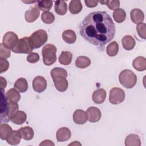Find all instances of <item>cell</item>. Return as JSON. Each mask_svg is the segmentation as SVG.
Listing matches in <instances>:
<instances>
[{
    "label": "cell",
    "mask_w": 146,
    "mask_h": 146,
    "mask_svg": "<svg viewBox=\"0 0 146 146\" xmlns=\"http://www.w3.org/2000/svg\"><path fill=\"white\" fill-rule=\"evenodd\" d=\"M115 25L106 11L88 14L79 25L80 35L87 42L98 47H103L114 37Z\"/></svg>",
    "instance_id": "6da1fadb"
},
{
    "label": "cell",
    "mask_w": 146,
    "mask_h": 146,
    "mask_svg": "<svg viewBox=\"0 0 146 146\" xmlns=\"http://www.w3.org/2000/svg\"><path fill=\"white\" fill-rule=\"evenodd\" d=\"M119 80L120 84L127 88H132L137 82L136 74L130 70H124L119 74Z\"/></svg>",
    "instance_id": "7a4b0ae2"
},
{
    "label": "cell",
    "mask_w": 146,
    "mask_h": 146,
    "mask_svg": "<svg viewBox=\"0 0 146 146\" xmlns=\"http://www.w3.org/2000/svg\"><path fill=\"white\" fill-rule=\"evenodd\" d=\"M56 47L52 44H47L42 48L43 61L45 65L51 66L56 60Z\"/></svg>",
    "instance_id": "3957f363"
},
{
    "label": "cell",
    "mask_w": 146,
    "mask_h": 146,
    "mask_svg": "<svg viewBox=\"0 0 146 146\" xmlns=\"http://www.w3.org/2000/svg\"><path fill=\"white\" fill-rule=\"evenodd\" d=\"M30 39L33 48H38L47 41L48 35L44 30L39 29L34 31L30 36Z\"/></svg>",
    "instance_id": "277c9868"
},
{
    "label": "cell",
    "mask_w": 146,
    "mask_h": 146,
    "mask_svg": "<svg viewBox=\"0 0 146 146\" xmlns=\"http://www.w3.org/2000/svg\"><path fill=\"white\" fill-rule=\"evenodd\" d=\"M33 49L30 37H24L19 40L12 51L17 54H30Z\"/></svg>",
    "instance_id": "5b68a950"
},
{
    "label": "cell",
    "mask_w": 146,
    "mask_h": 146,
    "mask_svg": "<svg viewBox=\"0 0 146 146\" xmlns=\"http://www.w3.org/2000/svg\"><path fill=\"white\" fill-rule=\"evenodd\" d=\"M125 99L124 91L120 88H112L110 92L109 101L112 104H119Z\"/></svg>",
    "instance_id": "8992f818"
},
{
    "label": "cell",
    "mask_w": 146,
    "mask_h": 146,
    "mask_svg": "<svg viewBox=\"0 0 146 146\" xmlns=\"http://www.w3.org/2000/svg\"><path fill=\"white\" fill-rule=\"evenodd\" d=\"M19 41L18 35L12 31H8L3 36L2 44L6 48L13 50Z\"/></svg>",
    "instance_id": "52a82bcc"
},
{
    "label": "cell",
    "mask_w": 146,
    "mask_h": 146,
    "mask_svg": "<svg viewBox=\"0 0 146 146\" xmlns=\"http://www.w3.org/2000/svg\"><path fill=\"white\" fill-rule=\"evenodd\" d=\"M40 15V9L37 5L31 6L25 12V18L26 22L31 23L36 21Z\"/></svg>",
    "instance_id": "ba28073f"
},
{
    "label": "cell",
    "mask_w": 146,
    "mask_h": 146,
    "mask_svg": "<svg viewBox=\"0 0 146 146\" xmlns=\"http://www.w3.org/2000/svg\"><path fill=\"white\" fill-rule=\"evenodd\" d=\"M33 87L34 90L38 93L43 92L47 87V82L42 76H37L33 79Z\"/></svg>",
    "instance_id": "9c48e42d"
},
{
    "label": "cell",
    "mask_w": 146,
    "mask_h": 146,
    "mask_svg": "<svg viewBox=\"0 0 146 146\" xmlns=\"http://www.w3.org/2000/svg\"><path fill=\"white\" fill-rule=\"evenodd\" d=\"M86 113L88 115V120L91 123H95L100 120L102 113L100 110L95 107H90L87 111Z\"/></svg>",
    "instance_id": "30bf717a"
},
{
    "label": "cell",
    "mask_w": 146,
    "mask_h": 146,
    "mask_svg": "<svg viewBox=\"0 0 146 146\" xmlns=\"http://www.w3.org/2000/svg\"><path fill=\"white\" fill-rule=\"evenodd\" d=\"M55 88L59 92H64L68 88V82L66 78L59 76L52 78Z\"/></svg>",
    "instance_id": "8fae6325"
},
{
    "label": "cell",
    "mask_w": 146,
    "mask_h": 146,
    "mask_svg": "<svg viewBox=\"0 0 146 146\" xmlns=\"http://www.w3.org/2000/svg\"><path fill=\"white\" fill-rule=\"evenodd\" d=\"M73 120L77 124H83L88 120V115L82 110H76L73 114Z\"/></svg>",
    "instance_id": "7c38bea8"
},
{
    "label": "cell",
    "mask_w": 146,
    "mask_h": 146,
    "mask_svg": "<svg viewBox=\"0 0 146 146\" xmlns=\"http://www.w3.org/2000/svg\"><path fill=\"white\" fill-rule=\"evenodd\" d=\"M71 136V131L67 127H62L58 129L56 133V137L58 141L63 142L68 140Z\"/></svg>",
    "instance_id": "4fadbf2b"
},
{
    "label": "cell",
    "mask_w": 146,
    "mask_h": 146,
    "mask_svg": "<svg viewBox=\"0 0 146 146\" xmlns=\"http://www.w3.org/2000/svg\"><path fill=\"white\" fill-rule=\"evenodd\" d=\"M131 19L135 24L142 23L144 19V14L143 11L139 9H134L130 13Z\"/></svg>",
    "instance_id": "5bb4252c"
},
{
    "label": "cell",
    "mask_w": 146,
    "mask_h": 146,
    "mask_svg": "<svg viewBox=\"0 0 146 146\" xmlns=\"http://www.w3.org/2000/svg\"><path fill=\"white\" fill-rule=\"evenodd\" d=\"M7 99L6 95L3 93V90H1V121H3L7 122L9 120L6 117V110H7Z\"/></svg>",
    "instance_id": "9a60e30c"
},
{
    "label": "cell",
    "mask_w": 146,
    "mask_h": 146,
    "mask_svg": "<svg viewBox=\"0 0 146 146\" xmlns=\"http://www.w3.org/2000/svg\"><path fill=\"white\" fill-rule=\"evenodd\" d=\"M106 91L103 88H99L92 94V100L96 104L103 103L106 98Z\"/></svg>",
    "instance_id": "2e32d148"
},
{
    "label": "cell",
    "mask_w": 146,
    "mask_h": 146,
    "mask_svg": "<svg viewBox=\"0 0 146 146\" xmlns=\"http://www.w3.org/2000/svg\"><path fill=\"white\" fill-rule=\"evenodd\" d=\"M22 136L20 132L17 130L13 131L6 139L7 143L12 145H16L19 144Z\"/></svg>",
    "instance_id": "e0dca14e"
},
{
    "label": "cell",
    "mask_w": 146,
    "mask_h": 146,
    "mask_svg": "<svg viewBox=\"0 0 146 146\" xmlns=\"http://www.w3.org/2000/svg\"><path fill=\"white\" fill-rule=\"evenodd\" d=\"M125 146H140L141 140L139 135L134 133L128 135L125 139Z\"/></svg>",
    "instance_id": "ac0fdd59"
},
{
    "label": "cell",
    "mask_w": 146,
    "mask_h": 146,
    "mask_svg": "<svg viewBox=\"0 0 146 146\" xmlns=\"http://www.w3.org/2000/svg\"><path fill=\"white\" fill-rule=\"evenodd\" d=\"M123 47L128 51L132 50L135 46V40L134 38L129 35H125L121 39Z\"/></svg>",
    "instance_id": "d6986e66"
},
{
    "label": "cell",
    "mask_w": 146,
    "mask_h": 146,
    "mask_svg": "<svg viewBox=\"0 0 146 146\" xmlns=\"http://www.w3.org/2000/svg\"><path fill=\"white\" fill-rule=\"evenodd\" d=\"M133 68L138 71H143L146 69V59L143 56L136 57L132 62Z\"/></svg>",
    "instance_id": "ffe728a7"
},
{
    "label": "cell",
    "mask_w": 146,
    "mask_h": 146,
    "mask_svg": "<svg viewBox=\"0 0 146 146\" xmlns=\"http://www.w3.org/2000/svg\"><path fill=\"white\" fill-rule=\"evenodd\" d=\"M54 10L58 15H64L67 11V5L64 1H56L55 2Z\"/></svg>",
    "instance_id": "44dd1931"
},
{
    "label": "cell",
    "mask_w": 146,
    "mask_h": 146,
    "mask_svg": "<svg viewBox=\"0 0 146 146\" xmlns=\"http://www.w3.org/2000/svg\"><path fill=\"white\" fill-rule=\"evenodd\" d=\"M19 106L16 102H9L7 103L6 110V117L9 121L10 120L11 117L18 111Z\"/></svg>",
    "instance_id": "7402d4cb"
},
{
    "label": "cell",
    "mask_w": 146,
    "mask_h": 146,
    "mask_svg": "<svg viewBox=\"0 0 146 146\" xmlns=\"http://www.w3.org/2000/svg\"><path fill=\"white\" fill-rule=\"evenodd\" d=\"M62 39L65 42L68 44H72L76 40V35L73 30H66L62 33Z\"/></svg>",
    "instance_id": "603a6c76"
},
{
    "label": "cell",
    "mask_w": 146,
    "mask_h": 146,
    "mask_svg": "<svg viewBox=\"0 0 146 146\" xmlns=\"http://www.w3.org/2000/svg\"><path fill=\"white\" fill-rule=\"evenodd\" d=\"M26 118L27 116L25 112L22 111H18L11 117L10 121L15 124L21 125L26 121Z\"/></svg>",
    "instance_id": "cb8c5ba5"
},
{
    "label": "cell",
    "mask_w": 146,
    "mask_h": 146,
    "mask_svg": "<svg viewBox=\"0 0 146 146\" xmlns=\"http://www.w3.org/2000/svg\"><path fill=\"white\" fill-rule=\"evenodd\" d=\"M5 95L7 100L9 102L17 103L21 99L19 92L15 88H10L6 92Z\"/></svg>",
    "instance_id": "d4e9b609"
},
{
    "label": "cell",
    "mask_w": 146,
    "mask_h": 146,
    "mask_svg": "<svg viewBox=\"0 0 146 146\" xmlns=\"http://www.w3.org/2000/svg\"><path fill=\"white\" fill-rule=\"evenodd\" d=\"M19 131L21 133L22 138L26 140H30L34 137V130L33 129L29 126L21 127Z\"/></svg>",
    "instance_id": "484cf974"
},
{
    "label": "cell",
    "mask_w": 146,
    "mask_h": 146,
    "mask_svg": "<svg viewBox=\"0 0 146 146\" xmlns=\"http://www.w3.org/2000/svg\"><path fill=\"white\" fill-rule=\"evenodd\" d=\"M14 87L19 92H25L28 89V83L26 79L20 78L16 80Z\"/></svg>",
    "instance_id": "4316f807"
},
{
    "label": "cell",
    "mask_w": 146,
    "mask_h": 146,
    "mask_svg": "<svg viewBox=\"0 0 146 146\" xmlns=\"http://www.w3.org/2000/svg\"><path fill=\"white\" fill-rule=\"evenodd\" d=\"M72 59V54L70 51H63L59 57V62L63 65H69Z\"/></svg>",
    "instance_id": "83f0119b"
},
{
    "label": "cell",
    "mask_w": 146,
    "mask_h": 146,
    "mask_svg": "<svg viewBox=\"0 0 146 146\" xmlns=\"http://www.w3.org/2000/svg\"><path fill=\"white\" fill-rule=\"evenodd\" d=\"M83 9L81 1H71L69 4V11L72 14H77L79 13Z\"/></svg>",
    "instance_id": "f1b7e54d"
},
{
    "label": "cell",
    "mask_w": 146,
    "mask_h": 146,
    "mask_svg": "<svg viewBox=\"0 0 146 146\" xmlns=\"http://www.w3.org/2000/svg\"><path fill=\"white\" fill-rule=\"evenodd\" d=\"M91 64V60L89 58L85 56H78L75 60V65L78 68H85Z\"/></svg>",
    "instance_id": "f546056e"
},
{
    "label": "cell",
    "mask_w": 146,
    "mask_h": 146,
    "mask_svg": "<svg viewBox=\"0 0 146 146\" xmlns=\"http://www.w3.org/2000/svg\"><path fill=\"white\" fill-rule=\"evenodd\" d=\"M13 131L11 127L6 123L0 124V137L2 140H6L7 137Z\"/></svg>",
    "instance_id": "4dcf8cb0"
},
{
    "label": "cell",
    "mask_w": 146,
    "mask_h": 146,
    "mask_svg": "<svg viewBox=\"0 0 146 146\" xmlns=\"http://www.w3.org/2000/svg\"><path fill=\"white\" fill-rule=\"evenodd\" d=\"M113 18L117 23H121L124 21L126 18L125 11L122 9H118L113 13Z\"/></svg>",
    "instance_id": "1f68e13d"
},
{
    "label": "cell",
    "mask_w": 146,
    "mask_h": 146,
    "mask_svg": "<svg viewBox=\"0 0 146 146\" xmlns=\"http://www.w3.org/2000/svg\"><path fill=\"white\" fill-rule=\"evenodd\" d=\"M106 51L110 56H114L117 55L119 51V45L116 41H113L107 46Z\"/></svg>",
    "instance_id": "d6a6232c"
},
{
    "label": "cell",
    "mask_w": 146,
    "mask_h": 146,
    "mask_svg": "<svg viewBox=\"0 0 146 146\" xmlns=\"http://www.w3.org/2000/svg\"><path fill=\"white\" fill-rule=\"evenodd\" d=\"M40 10H42L44 12L48 11L50 10L52 6V1L48 0H42L38 1L37 4Z\"/></svg>",
    "instance_id": "836d02e7"
},
{
    "label": "cell",
    "mask_w": 146,
    "mask_h": 146,
    "mask_svg": "<svg viewBox=\"0 0 146 146\" xmlns=\"http://www.w3.org/2000/svg\"><path fill=\"white\" fill-rule=\"evenodd\" d=\"M51 76L52 78H54L56 76H62L64 78L67 77V71L61 67H55L52 68L51 71Z\"/></svg>",
    "instance_id": "e575fe53"
},
{
    "label": "cell",
    "mask_w": 146,
    "mask_h": 146,
    "mask_svg": "<svg viewBox=\"0 0 146 146\" xmlns=\"http://www.w3.org/2000/svg\"><path fill=\"white\" fill-rule=\"evenodd\" d=\"M41 19L46 24H51L55 21V16L51 12L45 11L42 14Z\"/></svg>",
    "instance_id": "d590c367"
},
{
    "label": "cell",
    "mask_w": 146,
    "mask_h": 146,
    "mask_svg": "<svg viewBox=\"0 0 146 146\" xmlns=\"http://www.w3.org/2000/svg\"><path fill=\"white\" fill-rule=\"evenodd\" d=\"M136 31L139 36L143 39L146 38V25L145 23H141L136 26Z\"/></svg>",
    "instance_id": "8d00e7d4"
},
{
    "label": "cell",
    "mask_w": 146,
    "mask_h": 146,
    "mask_svg": "<svg viewBox=\"0 0 146 146\" xmlns=\"http://www.w3.org/2000/svg\"><path fill=\"white\" fill-rule=\"evenodd\" d=\"M10 50L5 47L2 43L0 44V59H6L10 57Z\"/></svg>",
    "instance_id": "74e56055"
},
{
    "label": "cell",
    "mask_w": 146,
    "mask_h": 146,
    "mask_svg": "<svg viewBox=\"0 0 146 146\" xmlns=\"http://www.w3.org/2000/svg\"><path fill=\"white\" fill-rule=\"evenodd\" d=\"M106 5L111 10H116L119 9L120 1L117 0L106 1Z\"/></svg>",
    "instance_id": "f35d334b"
},
{
    "label": "cell",
    "mask_w": 146,
    "mask_h": 146,
    "mask_svg": "<svg viewBox=\"0 0 146 146\" xmlns=\"http://www.w3.org/2000/svg\"><path fill=\"white\" fill-rule=\"evenodd\" d=\"M39 60V55L38 53L31 52L27 57V60L31 63H35L38 62Z\"/></svg>",
    "instance_id": "ab89813d"
},
{
    "label": "cell",
    "mask_w": 146,
    "mask_h": 146,
    "mask_svg": "<svg viewBox=\"0 0 146 146\" xmlns=\"http://www.w3.org/2000/svg\"><path fill=\"white\" fill-rule=\"evenodd\" d=\"M9 67V63L6 59H0V73L6 71Z\"/></svg>",
    "instance_id": "60d3db41"
},
{
    "label": "cell",
    "mask_w": 146,
    "mask_h": 146,
    "mask_svg": "<svg viewBox=\"0 0 146 146\" xmlns=\"http://www.w3.org/2000/svg\"><path fill=\"white\" fill-rule=\"evenodd\" d=\"M99 1H90V0H85L84 3L87 7H94L98 5Z\"/></svg>",
    "instance_id": "b9f144b4"
},
{
    "label": "cell",
    "mask_w": 146,
    "mask_h": 146,
    "mask_svg": "<svg viewBox=\"0 0 146 146\" xmlns=\"http://www.w3.org/2000/svg\"><path fill=\"white\" fill-rule=\"evenodd\" d=\"M7 86L6 80L2 76L0 77V87L1 90H3Z\"/></svg>",
    "instance_id": "7bdbcfd3"
},
{
    "label": "cell",
    "mask_w": 146,
    "mask_h": 146,
    "mask_svg": "<svg viewBox=\"0 0 146 146\" xmlns=\"http://www.w3.org/2000/svg\"><path fill=\"white\" fill-rule=\"evenodd\" d=\"M55 145L54 143L51 140H44L39 144L40 146H41V145Z\"/></svg>",
    "instance_id": "ee69618b"
},
{
    "label": "cell",
    "mask_w": 146,
    "mask_h": 146,
    "mask_svg": "<svg viewBox=\"0 0 146 146\" xmlns=\"http://www.w3.org/2000/svg\"><path fill=\"white\" fill-rule=\"evenodd\" d=\"M75 144H76V145H78V144H79V145H81V144L80 143H78V142H77L76 141H75V143H71L70 145H75Z\"/></svg>",
    "instance_id": "f6af8a7d"
},
{
    "label": "cell",
    "mask_w": 146,
    "mask_h": 146,
    "mask_svg": "<svg viewBox=\"0 0 146 146\" xmlns=\"http://www.w3.org/2000/svg\"><path fill=\"white\" fill-rule=\"evenodd\" d=\"M100 3H102V5H105L106 4V1H99Z\"/></svg>",
    "instance_id": "bcb514c9"
}]
</instances>
